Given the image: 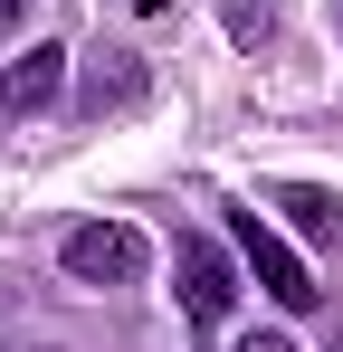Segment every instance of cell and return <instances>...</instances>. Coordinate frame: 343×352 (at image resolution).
<instances>
[{"label":"cell","mask_w":343,"mask_h":352,"mask_svg":"<svg viewBox=\"0 0 343 352\" xmlns=\"http://www.w3.org/2000/svg\"><path fill=\"white\" fill-rule=\"evenodd\" d=\"M277 210H286L305 238H315V248H343V200H334V190H315V181H286V190H277Z\"/></svg>","instance_id":"obj_5"},{"label":"cell","mask_w":343,"mask_h":352,"mask_svg":"<svg viewBox=\"0 0 343 352\" xmlns=\"http://www.w3.org/2000/svg\"><path fill=\"white\" fill-rule=\"evenodd\" d=\"M134 86H143L134 67H96V86H86V115H105V105H124Z\"/></svg>","instance_id":"obj_6"},{"label":"cell","mask_w":343,"mask_h":352,"mask_svg":"<svg viewBox=\"0 0 343 352\" xmlns=\"http://www.w3.org/2000/svg\"><path fill=\"white\" fill-rule=\"evenodd\" d=\"M229 229H238V248H248V267H258V286L277 295L286 314H305V305H315V276H305V257H295V248H286L277 229H267V219H258V210H238V219H229Z\"/></svg>","instance_id":"obj_3"},{"label":"cell","mask_w":343,"mask_h":352,"mask_svg":"<svg viewBox=\"0 0 343 352\" xmlns=\"http://www.w3.org/2000/svg\"><path fill=\"white\" fill-rule=\"evenodd\" d=\"M238 352H295V343H286V333H248Z\"/></svg>","instance_id":"obj_8"},{"label":"cell","mask_w":343,"mask_h":352,"mask_svg":"<svg viewBox=\"0 0 343 352\" xmlns=\"http://www.w3.org/2000/svg\"><path fill=\"white\" fill-rule=\"evenodd\" d=\"M134 10H172V0H134Z\"/></svg>","instance_id":"obj_10"},{"label":"cell","mask_w":343,"mask_h":352,"mask_svg":"<svg viewBox=\"0 0 343 352\" xmlns=\"http://www.w3.org/2000/svg\"><path fill=\"white\" fill-rule=\"evenodd\" d=\"M172 276H181V314L200 324V333H220L229 324V305H238V267H229V248L220 238H181V257H172Z\"/></svg>","instance_id":"obj_1"},{"label":"cell","mask_w":343,"mask_h":352,"mask_svg":"<svg viewBox=\"0 0 343 352\" xmlns=\"http://www.w3.org/2000/svg\"><path fill=\"white\" fill-rule=\"evenodd\" d=\"M57 86H67V48H57V38H39L29 58H10V67H0V115H10V124L48 115V105H57Z\"/></svg>","instance_id":"obj_4"},{"label":"cell","mask_w":343,"mask_h":352,"mask_svg":"<svg viewBox=\"0 0 343 352\" xmlns=\"http://www.w3.org/2000/svg\"><path fill=\"white\" fill-rule=\"evenodd\" d=\"M67 276H76V286H124V276H143V229H124V219L67 229Z\"/></svg>","instance_id":"obj_2"},{"label":"cell","mask_w":343,"mask_h":352,"mask_svg":"<svg viewBox=\"0 0 343 352\" xmlns=\"http://www.w3.org/2000/svg\"><path fill=\"white\" fill-rule=\"evenodd\" d=\"M267 29V0H229V38H258Z\"/></svg>","instance_id":"obj_7"},{"label":"cell","mask_w":343,"mask_h":352,"mask_svg":"<svg viewBox=\"0 0 343 352\" xmlns=\"http://www.w3.org/2000/svg\"><path fill=\"white\" fill-rule=\"evenodd\" d=\"M19 10H29V0H0V29H10V19H19Z\"/></svg>","instance_id":"obj_9"}]
</instances>
